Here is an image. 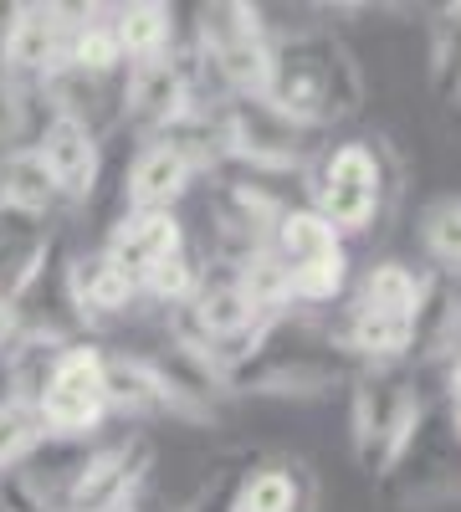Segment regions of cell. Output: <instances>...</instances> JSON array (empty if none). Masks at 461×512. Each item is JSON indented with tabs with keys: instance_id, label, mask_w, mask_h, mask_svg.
Here are the masks:
<instances>
[{
	"instance_id": "cell-28",
	"label": "cell",
	"mask_w": 461,
	"mask_h": 512,
	"mask_svg": "<svg viewBox=\"0 0 461 512\" xmlns=\"http://www.w3.org/2000/svg\"><path fill=\"white\" fill-rule=\"evenodd\" d=\"M118 512H134V507H118Z\"/></svg>"
},
{
	"instance_id": "cell-11",
	"label": "cell",
	"mask_w": 461,
	"mask_h": 512,
	"mask_svg": "<svg viewBox=\"0 0 461 512\" xmlns=\"http://www.w3.org/2000/svg\"><path fill=\"white\" fill-rule=\"evenodd\" d=\"M36 159L41 169L52 175L57 195L67 200H88L93 180H98V139H93V123H77L67 113H52V123L36 134Z\"/></svg>"
},
{
	"instance_id": "cell-1",
	"label": "cell",
	"mask_w": 461,
	"mask_h": 512,
	"mask_svg": "<svg viewBox=\"0 0 461 512\" xmlns=\"http://www.w3.org/2000/svg\"><path fill=\"white\" fill-rule=\"evenodd\" d=\"M267 103L292 118L298 128H318L354 113L359 103V72L349 52L328 31H298L287 41H272V82Z\"/></svg>"
},
{
	"instance_id": "cell-25",
	"label": "cell",
	"mask_w": 461,
	"mask_h": 512,
	"mask_svg": "<svg viewBox=\"0 0 461 512\" xmlns=\"http://www.w3.org/2000/svg\"><path fill=\"white\" fill-rule=\"evenodd\" d=\"M11 338H16V303H11V297H0V349H6Z\"/></svg>"
},
{
	"instance_id": "cell-20",
	"label": "cell",
	"mask_w": 461,
	"mask_h": 512,
	"mask_svg": "<svg viewBox=\"0 0 461 512\" xmlns=\"http://www.w3.org/2000/svg\"><path fill=\"white\" fill-rule=\"evenodd\" d=\"M41 436L47 431H41V420H36V410L26 400H16V395L0 400V472H11L16 461H26Z\"/></svg>"
},
{
	"instance_id": "cell-5",
	"label": "cell",
	"mask_w": 461,
	"mask_h": 512,
	"mask_svg": "<svg viewBox=\"0 0 461 512\" xmlns=\"http://www.w3.org/2000/svg\"><path fill=\"white\" fill-rule=\"evenodd\" d=\"M200 47L241 98H267L272 82V41L246 6H211L200 11Z\"/></svg>"
},
{
	"instance_id": "cell-24",
	"label": "cell",
	"mask_w": 461,
	"mask_h": 512,
	"mask_svg": "<svg viewBox=\"0 0 461 512\" xmlns=\"http://www.w3.org/2000/svg\"><path fill=\"white\" fill-rule=\"evenodd\" d=\"M26 139V93L16 88V77L0 72V149H21Z\"/></svg>"
},
{
	"instance_id": "cell-26",
	"label": "cell",
	"mask_w": 461,
	"mask_h": 512,
	"mask_svg": "<svg viewBox=\"0 0 461 512\" xmlns=\"http://www.w3.org/2000/svg\"><path fill=\"white\" fill-rule=\"evenodd\" d=\"M446 390H451V400H461V354H456L451 369H446Z\"/></svg>"
},
{
	"instance_id": "cell-8",
	"label": "cell",
	"mask_w": 461,
	"mask_h": 512,
	"mask_svg": "<svg viewBox=\"0 0 461 512\" xmlns=\"http://www.w3.org/2000/svg\"><path fill=\"white\" fill-rule=\"evenodd\" d=\"M221 139L236 159H246L251 169H298L308 159V128H298L292 118H282L267 98H236L226 113Z\"/></svg>"
},
{
	"instance_id": "cell-2",
	"label": "cell",
	"mask_w": 461,
	"mask_h": 512,
	"mask_svg": "<svg viewBox=\"0 0 461 512\" xmlns=\"http://www.w3.org/2000/svg\"><path fill=\"white\" fill-rule=\"evenodd\" d=\"M267 262L277 272L282 303H328L344 287V241L318 210H277Z\"/></svg>"
},
{
	"instance_id": "cell-13",
	"label": "cell",
	"mask_w": 461,
	"mask_h": 512,
	"mask_svg": "<svg viewBox=\"0 0 461 512\" xmlns=\"http://www.w3.org/2000/svg\"><path fill=\"white\" fill-rule=\"evenodd\" d=\"M190 175H195V159L170 134H159L139 149V159L129 169V205L134 210H170L185 195Z\"/></svg>"
},
{
	"instance_id": "cell-6",
	"label": "cell",
	"mask_w": 461,
	"mask_h": 512,
	"mask_svg": "<svg viewBox=\"0 0 461 512\" xmlns=\"http://www.w3.org/2000/svg\"><path fill=\"white\" fill-rule=\"evenodd\" d=\"M380 195H385V169L369 144H339L318 164L313 200L333 231H369L380 216Z\"/></svg>"
},
{
	"instance_id": "cell-3",
	"label": "cell",
	"mask_w": 461,
	"mask_h": 512,
	"mask_svg": "<svg viewBox=\"0 0 461 512\" xmlns=\"http://www.w3.org/2000/svg\"><path fill=\"white\" fill-rule=\"evenodd\" d=\"M415 425H421V395L405 374L380 364L354 395V446L369 472H390L405 456Z\"/></svg>"
},
{
	"instance_id": "cell-4",
	"label": "cell",
	"mask_w": 461,
	"mask_h": 512,
	"mask_svg": "<svg viewBox=\"0 0 461 512\" xmlns=\"http://www.w3.org/2000/svg\"><path fill=\"white\" fill-rule=\"evenodd\" d=\"M36 420L47 436H88L108 415V379H103V354L88 344L57 349L47 379L31 400Z\"/></svg>"
},
{
	"instance_id": "cell-17",
	"label": "cell",
	"mask_w": 461,
	"mask_h": 512,
	"mask_svg": "<svg viewBox=\"0 0 461 512\" xmlns=\"http://www.w3.org/2000/svg\"><path fill=\"white\" fill-rule=\"evenodd\" d=\"M52 200H57V185H52L47 169H41V159H36L31 144L0 154V205L21 210V216H41Z\"/></svg>"
},
{
	"instance_id": "cell-14",
	"label": "cell",
	"mask_w": 461,
	"mask_h": 512,
	"mask_svg": "<svg viewBox=\"0 0 461 512\" xmlns=\"http://www.w3.org/2000/svg\"><path fill=\"white\" fill-rule=\"evenodd\" d=\"M41 256H47V236H41L36 216L0 205V297H21V287L36 282Z\"/></svg>"
},
{
	"instance_id": "cell-21",
	"label": "cell",
	"mask_w": 461,
	"mask_h": 512,
	"mask_svg": "<svg viewBox=\"0 0 461 512\" xmlns=\"http://www.w3.org/2000/svg\"><path fill=\"white\" fill-rule=\"evenodd\" d=\"M231 512H298V482L287 472H257L241 482Z\"/></svg>"
},
{
	"instance_id": "cell-19",
	"label": "cell",
	"mask_w": 461,
	"mask_h": 512,
	"mask_svg": "<svg viewBox=\"0 0 461 512\" xmlns=\"http://www.w3.org/2000/svg\"><path fill=\"white\" fill-rule=\"evenodd\" d=\"M170 6H123L118 11V21H113V36H118V52L123 57H134V62H144V57H164L170 52Z\"/></svg>"
},
{
	"instance_id": "cell-16",
	"label": "cell",
	"mask_w": 461,
	"mask_h": 512,
	"mask_svg": "<svg viewBox=\"0 0 461 512\" xmlns=\"http://www.w3.org/2000/svg\"><path fill=\"white\" fill-rule=\"evenodd\" d=\"M103 379H108V410H129V415H149V410H175L170 390L159 384V374L149 369V359H129L113 354L103 359Z\"/></svg>"
},
{
	"instance_id": "cell-23",
	"label": "cell",
	"mask_w": 461,
	"mask_h": 512,
	"mask_svg": "<svg viewBox=\"0 0 461 512\" xmlns=\"http://www.w3.org/2000/svg\"><path fill=\"white\" fill-rule=\"evenodd\" d=\"M139 287L154 292L159 303H190L195 287H200V272L185 262V251H175V256H164L159 267H149V272L139 277Z\"/></svg>"
},
{
	"instance_id": "cell-27",
	"label": "cell",
	"mask_w": 461,
	"mask_h": 512,
	"mask_svg": "<svg viewBox=\"0 0 461 512\" xmlns=\"http://www.w3.org/2000/svg\"><path fill=\"white\" fill-rule=\"evenodd\" d=\"M451 431H456V441H461V400H451Z\"/></svg>"
},
{
	"instance_id": "cell-18",
	"label": "cell",
	"mask_w": 461,
	"mask_h": 512,
	"mask_svg": "<svg viewBox=\"0 0 461 512\" xmlns=\"http://www.w3.org/2000/svg\"><path fill=\"white\" fill-rule=\"evenodd\" d=\"M421 303H426V282L415 277L410 267L400 262H385V267H374L359 287V303L354 308H374V313H390V318H421Z\"/></svg>"
},
{
	"instance_id": "cell-22",
	"label": "cell",
	"mask_w": 461,
	"mask_h": 512,
	"mask_svg": "<svg viewBox=\"0 0 461 512\" xmlns=\"http://www.w3.org/2000/svg\"><path fill=\"white\" fill-rule=\"evenodd\" d=\"M421 236H426V251L436 256V262L461 267V200H441V205H431Z\"/></svg>"
},
{
	"instance_id": "cell-7",
	"label": "cell",
	"mask_w": 461,
	"mask_h": 512,
	"mask_svg": "<svg viewBox=\"0 0 461 512\" xmlns=\"http://www.w3.org/2000/svg\"><path fill=\"white\" fill-rule=\"evenodd\" d=\"M185 308H190L185 338H195V344H205V349H211V344H231V338H241V333L257 338L267 328V318L277 313V308L262 303L257 287L246 282V272L231 267V262L216 277H200V287H195V297Z\"/></svg>"
},
{
	"instance_id": "cell-12",
	"label": "cell",
	"mask_w": 461,
	"mask_h": 512,
	"mask_svg": "<svg viewBox=\"0 0 461 512\" xmlns=\"http://www.w3.org/2000/svg\"><path fill=\"white\" fill-rule=\"evenodd\" d=\"M180 251V221L170 216V210H134V216H123L103 246V256L113 267H123L134 282L159 267L164 256H175Z\"/></svg>"
},
{
	"instance_id": "cell-9",
	"label": "cell",
	"mask_w": 461,
	"mask_h": 512,
	"mask_svg": "<svg viewBox=\"0 0 461 512\" xmlns=\"http://www.w3.org/2000/svg\"><path fill=\"white\" fill-rule=\"evenodd\" d=\"M149 466V446L144 441H118L103 446L98 456H88L72 477V507L67 512H118L134 507V487Z\"/></svg>"
},
{
	"instance_id": "cell-10",
	"label": "cell",
	"mask_w": 461,
	"mask_h": 512,
	"mask_svg": "<svg viewBox=\"0 0 461 512\" xmlns=\"http://www.w3.org/2000/svg\"><path fill=\"white\" fill-rule=\"evenodd\" d=\"M195 108L190 98V77L185 67L164 52V57H144V62H129V82H123V113L134 123H149V128H170Z\"/></svg>"
},
{
	"instance_id": "cell-15",
	"label": "cell",
	"mask_w": 461,
	"mask_h": 512,
	"mask_svg": "<svg viewBox=\"0 0 461 512\" xmlns=\"http://www.w3.org/2000/svg\"><path fill=\"white\" fill-rule=\"evenodd\" d=\"M134 292H139V282L123 272V267H113L103 251L98 256H82V262L72 267V297H77V308L93 313V318L123 313V308L134 303Z\"/></svg>"
}]
</instances>
